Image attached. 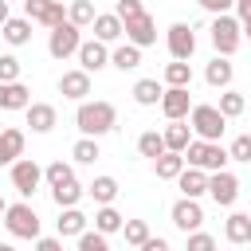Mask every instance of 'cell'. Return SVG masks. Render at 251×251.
I'll return each instance as SVG.
<instances>
[{
  "mask_svg": "<svg viewBox=\"0 0 251 251\" xmlns=\"http://www.w3.org/2000/svg\"><path fill=\"white\" fill-rule=\"evenodd\" d=\"M4 208H8V204H4V196H0V216H4Z\"/></svg>",
  "mask_w": 251,
  "mask_h": 251,
  "instance_id": "cell-50",
  "label": "cell"
},
{
  "mask_svg": "<svg viewBox=\"0 0 251 251\" xmlns=\"http://www.w3.org/2000/svg\"><path fill=\"white\" fill-rule=\"evenodd\" d=\"M90 27H94V39H102V43H118L122 39V16L118 12H98Z\"/></svg>",
  "mask_w": 251,
  "mask_h": 251,
  "instance_id": "cell-19",
  "label": "cell"
},
{
  "mask_svg": "<svg viewBox=\"0 0 251 251\" xmlns=\"http://www.w3.org/2000/svg\"><path fill=\"white\" fill-rule=\"evenodd\" d=\"M0 35H4L12 47H24V43H31V20H27V16H8V20L0 24Z\"/></svg>",
  "mask_w": 251,
  "mask_h": 251,
  "instance_id": "cell-20",
  "label": "cell"
},
{
  "mask_svg": "<svg viewBox=\"0 0 251 251\" xmlns=\"http://www.w3.org/2000/svg\"><path fill=\"white\" fill-rule=\"evenodd\" d=\"M165 86H192V63L188 59H173L165 67Z\"/></svg>",
  "mask_w": 251,
  "mask_h": 251,
  "instance_id": "cell-32",
  "label": "cell"
},
{
  "mask_svg": "<svg viewBox=\"0 0 251 251\" xmlns=\"http://www.w3.org/2000/svg\"><path fill=\"white\" fill-rule=\"evenodd\" d=\"M24 129H16V126H8V129H0V165H12L16 157H24Z\"/></svg>",
  "mask_w": 251,
  "mask_h": 251,
  "instance_id": "cell-24",
  "label": "cell"
},
{
  "mask_svg": "<svg viewBox=\"0 0 251 251\" xmlns=\"http://www.w3.org/2000/svg\"><path fill=\"white\" fill-rule=\"evenodd\" d=\"M216 110H220L224 118H239V114L247 110V98H243L239 90H231V86H224V90H220V106H216Z\"/></svg>",
  "mask_w": 251,
  "mask_h": 251,
  "instance_id": "cell-33",
  "label": "cell"
},
{
  "mask_svg": "<svg viewBox=\"0 0 251 251\" xmlns=\"http://www.w3.org/2000/svg\"><path fill=\"white\" fill-rule=\"evenodd\" d=\"M122 235H126L129 247H141V243L149 239V224H145V220H126V224H122Z\"/></svg>",
  "mask_w": 251,
  "mask_h": 251,
  "instance_id": "cell-38",
  "label": "cell"
},
{
  "mask_svg": "<svg viewBox=\"0 0 251 251\" xmlns=\"http://www.w3.org/2000/svg\"><path fill=\"white\" fill-rule=\"evenodd\" d=\"M176 188H180V196H204L208 192V173L204 169H196V165H184L180 173H176Z\"/></svg>",
  "mask_w": 251,
  "mask_h": 251,
  "instance_id": "cell-17",
  "label": "cell"
},
{
  "mask_svg": "<svg viewBox=\"0 0 251 251\" xmlns=\"http://www.w3.org/2000/svg\"><path fill=\"white\" fill-rule=\"evenodd\" d=\"M24 12H27L31 24H43V27H55V24L67 20L63 0H24Z\"/></svg>",
  "mask_w": 251,
  "mask_h": 251,
  "instance_id": "cell-11",
  "label": "cell"
},
{
  "mask_svg": "<svg viewBox=\"0 0 251 251\" xmlns=\"http://www.w3.org/2000/svg\"><path fill=\"white\" fill-rule=\"evenodd\" d=\"M165 43H169V55H173V59H192V51H196V31L176 20V24L165 31Z\"/></svg>",
  "mask_w": 251,
  "mask_h": 251,
  "instance_id": "cell-12",
  "label": "cell"
},
{
  "mask_svg": "<svg viewBox=\"0 0 251 251\" xmlns=\"http://www.w3.org/2000/svg\"><path fill=\"white\" fill-rule=\"evenodd\" d=\"M27 102H31V90H27L20 78L0 82V110H24Z\"/></svg>",
  "mask_w": 251,
  "mask_h": 251,
  "instance_id": "cell-23",
  "label": "cell"
},
{
  "mask_svg": "<svg viewBox=\"0 0 251 251\" xmlns=\"http://www.w3.org/2000/svg\"><path fill=\"white\" fill-rule=\"evenodd\" d=\"M118 192H122V188H118V180H114V176H94V180L86 184V196H90L94 204H114V200H118Z\"/></svg>",
  "mask_w": 251,
  "mask_h": 251,
  "instance_id": "cell-28",
  "label": "cell"
},
{
  "mask_svg": "<svg viewBox=\"0 0 251 251\" xmlns=\"http://www.w3.org/2000/svg\"><path fill=\"white\" fill-rule=\"evenodd\" d=\"M137 251H169V239H161V235H153V231H149V239H145Z\"/></svg>",
  "mask_w": 251,
  "mask_h": 251,
  "instance_id": "cell-45",
  "label": "cell"
},
{
  "mask_svg": "<svg viewBox=\"0 0 251 251\" xmlns=\"http://www.w3.org/2000/svg\"><path fill=\"white\" fill-rule=\"evenodd\" d=\"M169 220H173L176 231H196V227L204 224V208H200L196 196H180V200L169 208Z\"/></svg>",
  "mask_w": 251,
  "mask_h": 251,
  "instance_id": "cell-10",
  "label": "cell"
},
{
  "mask_svg": "<svg viewBox=\"0 0 251 251\" xmlns=\"http://www.w3.org/2000/svg\"><path fill=\"white\" fill-rule=\"evenodd\" d=\"M247 216H251V212H247Z\"/></svg>",
  "mask_w": 251,
  "mask_h": 251,
  "instance_id": "cell-51",
  "label": "cell"
},
{
  "mask_svg": "<svg viewBox=\"0 0 251 251\" xmlns=\"http://www.w3.org/2000/svg\"><path fill=\"white\" fill-rule=\"evenodd\" d=\"M161 137H165V149H176V153H184V145L192 141V126H188L184 118H173V122L161 129Z\"/></svg>",
  "mask_w": 251,
  "mask_h": 251,
  "instance_id": "cell-26",
  "label": "cell"
},
{
  "mask_svg": "<svg viewBox=\"0 0 251 251\" xmlns=\"http://www.w3.org/2000/svg\"><path fill=\"white\" fill-rule=\"evenodd\" d=\"M82 196H86V188H82L75 176H71V180H63V184H51V200H55L59 208H71V204H78Z\"/></svg>",
  "mask_w": 251,
  "mask_h": 251,
  "instance_id": "cell-29",
  "label": "cell"
},
{
  "mask_svg": "<svg viewBox=\"0 0 251 251\" xmlns=\"http://www.w3.org/2000/svg\"><path fill=\"white\" fill-rule=\"evenodd\" d=\"M161 114L173 122V118H188V110H192V94H188V86H165V94H161Z\"/></svg>",
  "mask_w": 251,
  "mask_h": 251,
  "instance_id": "cell-14",
  "label": "cell"
},
{
  "mask_svg": "<svg viewBox=\"0 0 251 251\" xmlns=\"http://www.w3.org/2000/svg\"><path fill=\"white\" fill-rule=\"evenodd\" d=\"M75 126H78V133H86V137H102V133H110L114 126H118V110H114V102H78V110H75Z\"/></svg>",
  "mask_w": 251,
  "mask_h": 251,
  "instance_id": "cell-1",
  "label": "cell"
},
{
  "mask_svg": "<svg viewBox=\"0 0 251 251\" xmlns=\"http://www.w3.org/2000/svg\"><path fill=\"white\" fill-rule=\"evenodd\" d=\"M137 153H141V157H149V161H153V157H157V153H165V137H161V133H157V129H145V133H141V137H137Z\"/></svg>",
  "mask_w": 251,
  "mask_h": 251,
  "instance_id": "cell-36",
  "label": "cell"
},
{
  "mask_svg": "<svg viewBox=\"0 0 251 251\" xmlns=\"http://www.w3.org/2000/svg\"><path fill=\"white\" fill-rule=\"evenodd\" d=\"M153 169H157V176H161V180H176V173L184 169V153L165 149V153H157V157H153Z\"/></svg>",
  "mask_w": 251,
  "mask_h": 251,
  "instance_id": "cell-27",
  "label": "cell"
},
{
  "mask_svg": "<svg viewBox=\"0 0 251 251\" xmlns=\"http://www.w3.org/2000/svg\"><path fill=\"white\" fill-rule=\"evenodd\" d=\"M24 114H27L31 133H51V129L59 126V110H55L51 102H27V106H24Z\"/></svg>",
  "mask_w": 251,
  "mask_h": 251,
  "instance_id": "cell-15",
  "label": "cell"
},
{
  "mask_svg": "<svg viewBox=\"0 0 251 251\" xmlns=\"http://www.w3.org/2000/svg\"><path fill=\"white\" fill-rule=\"evenodd\" d=\"M75 239H78V251H106V247H110V235H106V231H98V227H94V231H86V227H82Z\"/></svg>",
  "mask_w": 251,
  "mask_h": 251,
  "instance_id": "cell-37",
  "label": "cell"
},
{
  "mask_svg": "<svg viewBox=\"0 0 251 251\" xmlns=\"http://www.w3.org/2000/svg\"><path fill=\"white\" fill-rule=\"evenodd\" d=\"M75 55H78V67H82V71H90V75H98L102 67H110V51H106V43H102V39H82Z\"/></svg>",
  "mask_w": 251,
  "mask_h": 251,
  "instance_id": "cell-13",
  "label": "cell"
},
{
  "mask_svg": "<svg viewBox=\"0 0 251 251\" xmlns=\"http://www.w3.org/2000/svg\"><path fill=\"white\" fill-rule=\"evenodd\" d=\"M8 4H12V0H8Z\"/></svg>",
  "mask_w": 251,
  "mask_h": 251,
  "instance_id": "cell-52",
  "label": "cell"
},
{
  "mask_svg": "<svg viewBox=\"0 0 251 251\" xmlns=\"http://www.w3.org/2000/svg\"><path fill=\"white\" fill-rule=\"evenodd\" d=\"M208 196H212L220 208H231V204L239 200V176H235V173H227V169L208 173Z\"/></svg>",
  "mask_w": 251,
  "mask_h": 251,
  "instance_id": "cell-9",
  "label": "cell"
},
{
  "mask_svg": "<svg viewBox=\"0 0 251 251\" xmlns=\"http://www.w3.org/2000/svg\"><path fill=\"white\" fill-rule=\"evenodd\" d=\"M235 20L239 24H251V0H235Z\"/></svg>",
  "mask_w": 251,
  "mask_h": 251,
  "instance_id": "cell-47",
  "label": "cell"
},
{
  "mask_svg": "<svg viewBox=\"0 0 251 251\" xmlns=\"http://www.w3.org/2000/svg\"><path fill=\"white\" fill-rule=\"evenodd\" d=\"M94 16H98V12H94V4H90V0H71V8H67V20H71L75 27H90V24H94Z\"/></svg>",
  "mask_w": 251,
  "mask_h": 251,
  "instance_id": "cell-35",
  "label": "cell"
},
{
  "mask_svg": "<svg viewBox=\"0 0 251 251\" xmlns=\"http://www.w3.org/2000/svg\"><path fill=\"white\" fill-rule=\"evenodd\" d=\"M122 224H126V216H122L114 204H98V212H94V227H98V231L114 235V231H122Z\"/></svg>",
  "mask_w": 251,
  "mask_h": 251,
  "instance_id": "cell-31",
  "label": "cell"
},
{
  "mask_svg": "<svg viewBox=\"0 0 251 251\" xmlns=\"http://www.w3.org/2000/svg\"><path fill=\"white\" fill-rule=\"evenodd\" d=\"M224 239L235 243V247L251 243V216H247V212H231L227 224H224Z\"/></svg>",
  "mask_w": 251,
  "mask_h": 251,
  "instance_id": "cell-22",
  "label": "cell"
},
{
  "mask_svg": "<svg viewBox=\"0 0 251 251\" xmlns=\"http://www.w3.org/2000/svg\"><path fill=\"white\" fill-rule=\"evenodd\" d=\"M188 126H192V137L220 141L224 129H227V118H224L216 106H192V110H188Z\"/></svg>",
  "mask_w": 251,
  "mask_h": 251,
  "instance_id": "cell-5",
  "label": "cell"
},
{
  "mask_svg": "<svg viewBox=\"0 0 251 251\" xmlns=\"http://www.w3.org/2000/svg\"><path fill=\"white\" fill-rule=\"evenodd\" d=\"M161 94H165V86H161L157 78H137V82H133V102H137V106H157Z\"/></svg>",
  "mask_w": 251,
  "mask_h": 251,
  "instance_id": "cell-30",
  "label": "cell"
},
{
  "mask_svg": "<svg viewBox=\"0 0 251 251\" xmlns=\"http://www.w3.org/2000/svg\"><path fill=\"white\" fill-rule=\"evenodd\" d=\"M122 35L145 51V47H153V43H157V20H153L149 12H137V16L122 20Z\"/></svg>",
  "mask_w": 251,
  "mask_h": 251,
  "instance_id": "cell-8",
  "label": "cell"
},
{
  "mask_svg": "<svg viewBox=\"0 0 251 251\" xmlns=\"http://www.w3.org/2000/svg\"><path fill=\"white\" fill-rule=\"evenodd\" d=\"M196 4H200L208 16H220V12H231V8H235V0H196Z\"/></svg>",
  "mask_w": 251,
  "mask_h": 251,
  "instance_id": "cell-44",
  "label": "cell"
},
{
  "mask_svg": "<svg viewBox=\"0 0 251 251\" xmlns=\"http://www.w3.org/2000/svg\"><path fill=\"white\" fill-rule=\"evenodd\" d=\"M243 39H247V43H251V24H243Z\"/></svg>",
  "mask_w": 251,
  "mask_h": 251,
  "instance_id": "cell-49",
  "label": "cell"
},
{
  "mask_svg": "<svg viewBox=\"0 0 251 251\" xmlns=\"http://www.w3.org/2000/svg\"><path fill=\"white\" fill-rule=\"evenodd\" d=\"M8 20V0H0V24Z\"/></svg>",
  "mask_w": 251,
  "mask_h": 251,
  "instance_id": "cell-48",
  "label": "cell"
},
{
  "mask_svg": "<svg viewBox=\"0 0 251 251\" xmlns=\"http://www.w3.org/2000/svg\"><path fill=\"white\" fill-rule=\"evenodd\" d=\"M110 67H118L122 75H126V71H137V67H141V47H137V43H129V39H126V43H118V47L110 51Z\"/></svg>",
  "mask_w": 251,
  "mask_h": 251,
  "instance_id": "cell-25",
  "label": "cell"
},
{
  "mask_svg": "<svg viewBox=\"0 0 251 251\" xmlns=\"http://www.w3.org/2000/svg\"><path fill=\"white\" fill-rule=\"evenodd\" d=\"M59 94L63 98H71V102H82L86 94H90V71H63L59 75Z\"/></svg>",
  "mask_w": 251,
  "mask_h": 251,
  "instance_id": "cell-16",
  "label": "cell"
},
{
  "mask_svg": "<svg viewBox=\"0 0 251 251\" xmlns=\"http://www.w3.org/2000/svg\"><path fill=\"white\" fill-rule=\"evenodd\" d=\"M227 149L220 145V141H204V137H192L188 145H184V165H196V169H204V173H216V169H227Z\"/></svg>",
  "mask_w": 251,
  "mask_h": 251,
  "instance_id": "cell-2",
  "label": "cell"
},
{
  "mask_svg": "<svg viewBox=\"0 0 251 251\" xmlns=\"http://www.w3.org/2000/svg\"><path fill=\"white\" fill-rule=\"evenodd\" d=\"M90 220L78 212V204H71V208H59V220H55V227H59V239H75L82 227H86Z\"/></svg>",
  "mask_w": 251,
  "mask_h": 251,
  "instance_id": "cell-21",
  "label": "cell"
},
{
  "mask_svg": "<svg viewBox=\"0 0 251 251\" xmlns=\"http://www.w3.org/2000/svg\"><path fill=\"white\" fill-rule=\"evenodd\" d=\"M8 169H12V188L20 196H35V188L43 184V165H35L31 157H16Z\"/></svg>",
  "mask_w": 251,
  "mask_h": 251,
  "instance_id": "cell-7",
  "label": "cell"
},
{
  "mask_svg": "<svg viewBox=\"0 0 251 251\" xmlns=\"http://www.w3.org/2000/svg\"><path fill=\"white\" fill-rule=\"evenodd\" d=\"M227 157H231V161H247V165H251V133H239V137L227 145Z\"/></svg>",
  "mask_w": 251,
  "mask_h": 251,
  "instance_id": "cell-40",
  "label": "cell"
},
{
  "mask_svg": "<svg viewBox=\"0 0 251 251\" xmlns=\"http://www.w3.org/2000/svg\"><path fill=\"white\" fill-rule=\"evenodd\" d=\"M114 12H118L122 20H129V16H137V12H145V4H141V0H118V4H114Z\"/></svg>",
  "mask_w": 251,
  "mask_h": 251,
  "instance_id": "cell-43",
  "label": "cell"
},
{
  "mask_svg": "<svg viewBox=\"0 0 251 251\" xmlns=\"http://www.w3.org/2000/svg\"><path fill=\"white\" fill-rule=\"evenodd\" d=\"M71 157H75L78 165H94V161L102 157V149H98V137H86V133H82V137L75 141V149H71Z\"/></svg>",
  "mask_w": 251,
  "mask_h": 251,
  "instance_id": "cell-34",
  "label": "cell"
},
{
  "mask_svg": "<svg viewBox=\"0 0 251 251\" xmlns=\"http://www.w3.org/2000/svg\"><path fill=\"white\" fill-rule=\"evenodd\" d=\"M208 35H212L216 55H235V51H239V43H243V24H239L231 12H220V16H212Z\"/></svg>",
  "mask_w": 251,
  "mask_h": 251,
  "instance_id": "cell-3",
  "label": "cell"
},
{
  "mask_svg": "<svg viewBox=\"0 0 251 251\" xmlns=\"http://www.w3.org/2000/svg\"><path fill=\"white\" fill-rule=\"evenodd\" d=\"M71 176H75V169H71L67 161H51V165L43 169V180H47V188H51V184H63V180H71Z\"/></svg>",
  "mask_w": 251,
  "mask_h": 251,
  "instance_id": "cell-39",
  "label": "cell"
},
{
  "mask_svg": "<svg viewBox=\"0 0 251 251\" xmlns=\"http://www.w3.org/2000/svg\"><path fill=\"white\" fill-rule=\"evenodd\" d=\"M184 239H188V251H212L216 247V239L208 231H200V227L196 231H184Z\"/></svg>",
  "mask_w": 251,
  "mask_h": 251,
  "instance_id": "cell-41",
  "label": "cell"
},
{
  "mask_svg": "<svg viewBox=\"0 0 251 251\" xmlns=\"http://www.w3.org/2000/svg\"><path fill=\"white\" fill-rule=\"evenodd\" d=\"M4 227H8L12 239H35L39 235V216H35V208L27 200H20V204L4 208Z\"/></svg>",
  "mask_w": 251,
  "mask_h": 251,
  "instance_id": "cell-4",
  "label": "cell"
},
{
  "mask_svg": "<svg viewBox=\"0 0 251 251\" xmlns=\"http://www.w3.org/2000/svg\"><path fill=\"white\" fill-rule=\"evenodd\" d=\"M231 78H235V67H231V55H216L208 67H204V82L208 86H216V90H224V86H231Z\"/></svg>",
  "mask_w": 251,
  "mask_h": 251,
  "instance_id": "cell-18",
  "label": "cell"
},
{
  "mask_svg": "<svg viewBox=\"0 0 251 251\" xmlns=\"http://www.w3.org/2000/svg\"><path fill=\"white\" fill-rule=\"evenodd\" d=\"M31 243H35L39 251H59V247H63V243H59V239H51V235H35Z\"/></svg>",
  "mask_w": 251,
  "mask_h": 251,
  "instance_id": "cell-46",
  "label": "cell"
},
{
  "mask_svg": "<svg viewBox=\"0 0 251 251\" xmlns=\"http://www.w3.org/2000/svg\"><path fill=\"white\" fill-rule=\"evenodd\" d=\"M20 78V59L16 55H0V82H12Z\"/></svg>",
  "mask_w": 251,
  "mask_h": 251,
  "instance_id": "cell-42",
  "label": "cell"
},
{
  "mask_svg": "<svg viewBox=\"0 0 251 251\" xmlns=\"http://www.w3.org/2000/svg\"><path fill=\"white\" fill-rule=\"evenodd\" d=\"M78 43H82V27H75L71 20H63V24H55L51 35H47V55H51V59H71V55L78 51Z\"/></svg>",
  "mask_w": 251,
  "mask_h": 251,
  "instance_id": "cell-6",
  "label": "cell"
}]
</instances>
